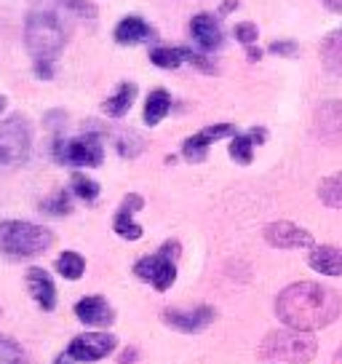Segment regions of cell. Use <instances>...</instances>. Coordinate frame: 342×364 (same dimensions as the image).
Returning a JSON list of instances; mask_svg holds the SVG:
<instances>
[{"label":"cell","instance_id":"obj_24","mask_svg":"<svg viewBox=\"0 0 342 364\" xmlns=\"http://www.w3.org/2000/svg\"><path fill=\"white\" fill-rule=\"evenodd\" d=\"M57 271L62 273L65 279L75 282V279H80L83 271H86V260L80 257L78 252H62L57 257Z\"/></svg>","mask_w":342,"mask_h":364},{"label":"cell","instance_id":"obj_11","mask_svg":"<svg viewBox=\"0 0 342 364\" xmlns=\"http://www.w3.org/2000/svg\"><path fill=\"white\" fill-rule=\"evenodd\" d=\"M217 318V311L211 306H195V308H169L163 314V321L177 332H201Z\"/></svg>","mask_w":342,"mask_h":364},{"label":"cell","instance_id":"obj_6","mask_svg":"<svg viewBox=\"0 0 342 364\" xmlns=\"http://www.w3.org/2000/svg\"><path fill=\"white\" fill-rule=\"evenodd\" d=\"M33 132L22 115H13L6 124H0V166H16L30 156Z\"/></svg>","mask_w":342,"mask_h":364},{"label":"cell","instance_id":"obj_15","mask_svg":"<svg viewBox=\"0 0 342 364\" xmlns=\"http://www.w3.org/2000/svg\"><path fill=\"white\" fill-rule=\"evenodd\" d=\"M308 265L321 276H331L337 279L342 276V247H331V244H321L308 252Z\"/></svg>","mask_w":342,"mask_h":364},{"label":"cell","instance_id":"obj_39","mask_svg":"<svg viewBox=\"0 0 342 364\" xmlns=\"http://www.w3.org/2000/svg\"><path fill=\"white\" fill-rule=\"evenodd\" d=\"M6 110V97H0V113Z\"/></svg>","mask_w":342,"mask_h":364},{"label":"cell","instance_id":"obj_37","mask_svg":"<svg viewBox=\"0 0 342 364\" xmlns=\"http://www.w3.org/2000/svg\"><path fill=\"white\" fill-rule=\"evenodd\" d=\"M331 364H342V348L337 353H334V359H331Z\"/></svg>","mask_w":342,"mask_h":364},{"label":"cell","instance_id":"obj_30","mask_svg":"<svg viewBox=\"0 0 342 364\" xmlns=\"http://www.w3.org/2000/svg\"><path fill=\"white\" fill-rule=\"evenodd\" d=\"M59 6H65L67 11L78 14V16H86V19H96V6L92 0H57Z\"/></svg>","mask_w":342,"mask_h":364},{"label":"cell","instance_id":"obj_5","mask_svg":"<svg viewBox=\"0 0 342 364\" xmlns=\"http://www.w3.org/2000/svg\"><path fill=\"white\" fill-rule=\"evenodd\" d=\"M177 257H180V244L177 241H166L155 255L142 257L134 265V273H137L139 279L150 282L158 292H166L177 282Z\"/></svg>","mask_w":342,"mask_h":364},{"label":"cell","instance_id":"obj_3","mask_svg":"<svg viewBox=\"0 0 342 364\" xmlns=\"http://www.w3.org/2000/svg\"><path fill=\"white\" fill-rule=\"evenodd\" d=\"M319 351V343L310 332H299L292 327L270 332L260 343V359L270 364H308Z\"/></svg>","mask_w":342,"mask_h":364},{"label":"cell","instance_id":"obj_21","mask_svg":"<svg viewBox=\"0 0 342 364\" xmlns=\"http://www.w3.org/2000/svg\"><path fill=\"white\" fill-rule=\"evenodd\" d=\"M187 59H190V48L184 46H158L150 51V62L160 70H177Z\"/></svg>","mask_w":342,"mask_h":364},{"label":"cell","instance_id":"obj_7","mask_svg":"<svg viewBox=\"0 0 342 364\" xmlns=\"http://www.w3.org/2000/svg\"><path fill=\"white\" fill-rule=\"evenodd\" d=\"M54 159L59 164H72V166H99L104 159V148L99 134H83L75 139H62L54 142Z\"/></svg>","mask_w":342,"mask_h":364},{"label":"cell","instance_id":"obj_23","mask_svg":"<svg viewBox=\"0 0 342 364\" xmlns=\"http://www.w3.org/2000/svg\"><path fill=\"white\" fill-rule=\"evenodd\" d=\"M319 198L329 209H342V171L329 174L319 182Z\"/></svg>","mask_w":342,"mask_h":364},{"label":"cell","instance_id":"obj_34","mask_svg":"<svg viewBox=\"0 0 342 364\" xmlns=\"http://www.w3.org/2000/svg\"><path fill=\"white\" fill-rule=\"evenodd\" d=\"M329 11H334V14H342V0H321Z\"/></svg>","mask_w":342,"mask_h":364},{"label":"cell","instance_id":"obj_28","mask_svg":"<svg viewBox=\"0 0 342 364\" xmlns=\"http://www.w3.org/2000/svg\"><path fill=\"white\" fill-rule=\"evenodd\" d=\"M0 364H24V351L19 343L0 335Z\"/></svg>","mask_w":342,"mask_h":364},{"label":"cell","instance_id":"obj_18","mask_svg":"<svg viewBox=\"0 0 342 364\" xmlns=\"http://www.w3.org/2000/svg\"><path fill=\"white\" fill-rule=\"evenodd\" d=\"M153 38H155V30L142 16H134V14L121 19L115 27V41L121 46H137L145 43V41H153Z\"/></svg>","mask_w":342,"mask_h":364},{"label":"cell","instance_id":"obj_2","mask_svg":"<svg viewBox=\"0 0 342 364\" xmlns=\"http://www.w3.org/2000/svg\"><path fill=\"white\" fill-rule=\"evenodd\" d=\"M24 43L27 51L33 54L35 65L48 62L54 65V59L62 54V48L67 46V27L59 19L57 11H33L27 14L24 22Z\"/></svg>","mask_w":342,"mask_h":364},{"label":"cell","instance_id":"obj_20","mask_svg":"<svg viewBox=\"0 0 342 364\" xmlns=\"http://www.w3.org/2000/svg\"><path fill=\"white\" fill-rule=\"evenodd\" d=\"M321 65L331 75H342V30H334L321 41Z\"/></svg>","mask_w":342,"mask_h":364},{"label":"cell","instance_id":"obj_31","mask_svg":"<svg viewBox=\"0 0 342 364\" xmlns=\"http://www.w3.org/2000/svg\"><path fill=\"white\" fill-rule=\"evenodd\" d=\"M139 150H142V139L134 132H128V134H123L118 139V153L126 156V159H134Z\"/></svg>","mask_w":342,"mask_h":364},{"label":"cell","instance_id":"obj_16","mask_svg":"<svg viewBox=\"0 0 342 364\" xmlns=\"http://www.w3.org/2000/svg\"><path fill=\"white\" fill-rule=\"evenodd\" d=\"M27 289H30V295L35 297V303L43 311H54V306H57V289H54L51 276L43 268H30L27 271Z\"/></svg>","mask_w":342,"mask_h":364},{"label":"cell","instance_id":"obj_17","mask_svg":"<svg viewBox=\"0 0 342 364\" xmlns=\"http://www.w3.org/2000/svg\"><path fill=\"white\" fill-rule=\"evenodd\" d=\"M75 316L83 324H92V327H107L113 321V308L102 297H83L75 303Z\"/></svg>","mask_w":342,"mask_h":364},{"label":"cell","instance_id":"obj_22","mask_svg":"<svg viewBox=\"0 0 342 364\" xmlns=\"http://www.w3.org/2000/svg\"><path fill=\"white\" fill-rule=\"evenodd\" d=\"M171 110V94L166 89H155L150 91L148 102H145V124L148 126H158Z\"/></svg>","mask_w":342,"mask_h":364},{"label":"cell","instance_id":"obj_19","mask_svg":"<svg viewBox=\"0 0 342 364\" xmlns=\"http://www.w3.org/2000/svg\"><path fill=\"white\" fill-rule=\"evenodd\" d=\"M134 100H137V83H121L113 97H107L102 102V110L110 118H123L131 110Z\"/></svg>","mask_w":342,"mask_h":364},{"label":"cell","instance_id":"obj_12","mask_svg":"<svg viewBox=\"0 0 342 364\" xmlns=\"http://www.w3.org/2000/svg\"><path fill=\"white\" fill-rule=\"evenodd\" d=\"M225 136H236V126L233 124H214V126H206V129H201L198 134L187 136L182 145V153L187 161H193V164H198V161L206 159V153H209V145L211 142H217V139H225Z\"/></svg>","mask_w":342,"mask_h":364},{"label":"cell","instance_id":"obj_14","mask_svg":"<svg viewBox=\"0 0 342 364\" xmlns=\"http://www.w3.org/2000/svg\"><path fill=\"white\" fill-rule=\"evenodd\" d=\"M190 35L201 46V51H214L222 46V30L211 14H195L190 22Z\"/></svg>","mask_w":342,"mask_h":364},{"label":"cell","instance_id":"obj_1","mask_svg":"<svg viewBox=\"0 0 342 364\" xmlns=\"http://www.w3.org/2000/svg\"><path fill=\"white\" fill-rule=\"evenodd\" d=\"M342 314V297L331 287L316 282H297L281 289L275 297V316L284 327L299 332H313L329 327Z\"/></svg>","mask_w":342,"mask_h":364},{"label":"cell","instance_id":"obj_9","mask_svg":"<svg viewBox=\"0 0 342 364\" xmlns=\"http://www.w3.org/2000/svg\"><path fill=\"white\" fill-rule=\"evenodd\" d=\"M313 132L324 145H342V102L326 100L313 115Z\"/></svg>","mask_w":342,"mask_h":364},{"label":"cell","instance_id":"obj_10","mask_svg":"<svg viewBox=\"0 0 342 364\" xmlns=\"http://www.w3.org/2000/svg\"><path fill=\"white\" fill-rule=\"evenodd\" d=\"M265 241L275 250H305V247L313 250V236L308 230L294 223H286V220L270 223L265 228Z\"/></svg>","mask_w":342,"mask_h":364},{"label":"cell","instance_id":"obj_26","mask_svg":"<svg viewBox=\"0 0 342 364\" xmlns=\"http://www.w3.org/2000/svg\"><path fill=\"white\" fill-rule=\"evenodd\" d=\"M72 193L92 204V201L99 198V185L92 177H86V174H72Z\"/></svg>","mask_w":342,"mask_h":364},{"label":"cell","instance_id":"obj_29","mask_svg":"<svg viewBox=\"0 0 342 364\" xmlns=\"http://www.w3.org/2000/svg\"><path fill=\"white\" fill-rule=\"evenodd\" d=\"M233 35H236V41L243 46H254L257 43V38H260V30H257V24L254 22H238L233 27Z\"/></svg>","mask_w":342,"mask_h":364},{"label":"cell","instance_id":"obj_33","mask_svg":"<svg viewBox=\"0 0 342 364\" xmlns=\"http://www.w3.org/2000/svg\"><path fill=\"white\" fill-rule=\"evenodd\" d=\"M249 136L254 139V145H263L265 139H267V132H265V129H251Z\"/></svg>","mask_w":342,"mask_h":364},{"label":"cell","instance_id":"obj_32","mask_svg":"<svg viewBox=\"0 0 342 364\" xmlns=\"http://www.w3.org/2000/svg\"><path fill=\"white\" fill-rule=\"evenodd\" d=\"M267 51H270V54H278V57H294L297 43H294V41H273Z\"/></svg>","mask_w":342,"mask_h":364},{"label":"cell","instance_id":"obj_25","mask_svg":"<svg viewBox=\"0 0 342 364\" xmlns=\"http://www.w3.org/2000/svg\"><path fill=\"white\" fill-rule=\"evenodd\" d=\"M230 156H233V161L243 164V166L251 164V159H254V139L249 134H236L230 139Z\"/></svg>","mask_w":342,"mask_h":364},{"label":"cell","instance_id":"obj_36","mask_svg":"<svg viewBox=\"0 0 342 364\" xmlns=\"http://www.w3.org/2000/svg\"><path fill=\"white\" fill-rule=\"evenodd\" d=\"M260 57H263V51H260V48H249V59H251V62H257Z\"/></svg>","mask_w":342,"mask_h":364},{"label":"cell","instance_id":"obj_8","mask_svg":"<svg viewBox=\"0 0 342 364\" xmlns=\"http://www.w3.org/2000/svg\"><path fill=\"white\" fill-rule=\"evenodd\" d=\"M115 346H118V341L110 332H83V335L70 341L67 356L75 362H99L115 351Z\"/></svg>","mask_w":342,"mask_h":364},{"label":"cell","instance_id":"obj_27","mask_svg":"<svg viewBox=\"0 0 342 364\" xmlns=\"http://www.w3.org/2000/svg\"><path fill=\"white\" fill-rule=\"evenodd\" d=\"M40 212L54 215V217H65L72 212V201H70V196L65 193V191H59V193H54L51 198L40 201Z\"/></svg>","mask_w":342,"mask_h":364},{"label":"cell","instance_id":"obj_13","mask_svg":"<svg viewBox=\"0 0 342 364\" xmlns=\"http://www.w3.org/2000/svg\"><path fill=\"white\" fill-rule=\"evenodd\" d=\"M142 206H145V201H142V196H137V193H131L123 198V204H121V209H118V215H115V220H113L115 233H118L121 239H128V241L142 239V225L134 223V212H139Z\"/></svg>","mask_w":342,"mask_h":364},{"label":"cell","instance_id":"obj_35","mask_svg":"<svg viewBox=\"0 0 342 364\" xmlns=\"http://www.w3.org/2000/svg\"><path fill=\"white\" fill-rule=\"evenodd\" d=\"M238 6V0H228V3H222V14H228V11H233Z\"/></svg>","mask_w":342,"mask_h":364},{"label":"cell","instance_id":"obj_4","mask_svg":"<svg viewBox=\"0 0 342 364\" xmlns=\"http://www.w3.org/2000/svg\"><path fill=\"white\" fill-rule=\"evenodd\" d=\"M54 244V233L43 225L35 223H22V220H9L0 223V252L13 260L24 257H38Z\"/></svg>","mask_w":342,"mask_h":364},{"label":"cell","instance_id":"obj_38","mask_svg":"<svg viewBox=\"0 0 342 364\" xmlns=\"http://www.w3.org/2000/svg\"><path fill=\"white\" fill-rule=\"evenodd\" d=\"M57 364H70V356H59Z\"/></svg>","mask_w":342,"mask_h":364}]
</instances>
